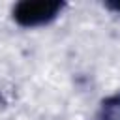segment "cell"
Instances as JSON below:
<instances>
[{
	"label": "cell",
	"instance_id": "2",
	"mask_svg": "<svg viewBox=\"0 0 120 120\" xmlns=\"http://www.w3.org/2000/svg\"><path fill=\"white\" fill-rule=\"evenodd\" d=\"M98 120H120V92L103 99L98 112Z\"/></svg>",
	"mask_w": 120,
	"mask_h": 120
},
{
	"label": "cell",
	"instance_id": "1",
	"mask_svg": "<svg viewBox=\"0 0 120 120\" xmlns=\"http://www.w3.org/2000/svg\"><path fill=\"white\" fill-rule=\"evenodd\" d=\"M66 8L64 2H52V0H22L17 2L11 9L13 21L22 28H36L52 22L62 9Z\"/></svg>",
	"mask_w": 120,
	"mask_h": 120
},
{
	"label": "cell",
	"instance_id": "3",
	"mask_svg": "<svg viewBox=\"0 0 120 120\" xmlns=\"http://www.w3.org/2000/svg\"><path fill=\"white\" fill-rule=\"evenodd\" d=\"M105 8L111 9V11H114V13H120V0H107Z\"/></svg>",
	"mask_w": 120,
	"mask_h": 120
}]
</instances>
